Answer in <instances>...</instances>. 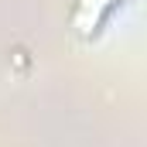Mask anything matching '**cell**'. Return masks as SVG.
I'll return each instance as SVG.
<instances>
[{"instance_id":"1","label":"cell","mask_w":147,"mask_h":147,"mask_svg":"<svg viewBox=\"0 0 147 147\" xmlns=\"http://www.w3.org/2000/svg\"><path fill=\"white\" fill-rule=\"evenodd\" d=\"M127 0H75L72 14H69V24H72L75 38L82 41H96L103 34V28L110 24V17L123 7Z\"/></svg>"}]
</instances>
